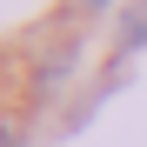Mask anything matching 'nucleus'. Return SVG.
Instances as JSON below:
<instances>
[{
	"mask_svg": "<svg viewBox=\"0 0 147 147\" xmlns=\"http://www.w3.org/2000/svg\"><path fill=\"white\" fill-rule=\"evenodd\" d=\"M140 47H147V0L114 13V54H140Z\"/></svg>",
	"mask_w": 147,
	"mask_h": 147,
	"instance_id": "1",
	"label": "nucleus"
},
{
	"mask_svg": "<svg viewBox=\"0 0 147 147\" xmlns=\"http://www.w3.org/2000/svg\"><path fill=\"white\" fill-rule=\"evenodd\" d=\"M0 147H20V134H13V127H7V120H0Z\"/></svg>",
	"mask_w": 147,
	"mask_h": 147,
	"instance_id": "3",
	"label": "nucleus"
},
{
	"mask_svg": "<svg viewBox=\"0 0 147 147\" xmlns=\"http://www.w3.org/2000/svg\"><path fill=\"white\" fill-rule=\"evenodd\" d=\"M80 7H94V13H107V7H114V13H120V0H80Z\"/></svg>",
	"mask_w": 147,
	"mask_h": 147,
	"instance_id": "2",
	"label": "nucleus"
}]
</instances>
